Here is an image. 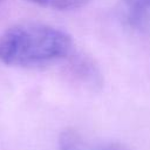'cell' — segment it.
Segmentation results:
<instances>
[{"instance_id": "6da1fadb", "label": "cell", "mask_w": 150, "mask_h": 150, "mask_svg": "<svg viewBox=\"0 0 150 150\" xmlns=\"http://www.w3.org/2000/svg\"><path fill=\"white\" fill-rule=\"evenodd\" d=\"M71 49L68 33L40 22L14 25L0 36V61L8 66H46L67 57Z\"/></svg>"}, {"instance_id": "7a4b0ae2", "label": "cell", "mask_w": 150, "mask_h": 150, "mask_svg": "<svg viewBox=\"0 0 150 150\" xmlns=\"http://www.w3.org/2000/svg\"><path fill=\"white\" fill-rule=\"evenodd\" d=\"M117 14L129 30L150 35V0H120Z\"/></svg>"}, {"instance_id": "3957f363", "label": "cell", "mask_w": 150, "mask_h": 150, "mask_svg": "<svg viewBox=\"0 0 150 150\" xmlns=\"http://www.w3.org/2000/svg\"><path fill=\"white\" fill-rule=\"evenodd\" d=\"M34 5L56 9V11H67V9H75L84 6L90 0H26Z\"/></svg>"}, {"instance_id": "277c9868", "label": "cell", "mask_w": 150, "mask_h": 150, "mask_svg": "<svg viewBox=\"0 0 150 150\" xmlns=\"http://www.w3.org/2000/svg\"><path fill=\"white\" fill-rule=\"evenodd\" d=\"M60 150H91L74 131H66L60 139Z\"/></svg>"}, {"instance_id": "5b68a950", "label": "cell", "mask_w": 150, "mask_h": 150, "mask_svg": "<svg viewBox=\"0 0 150 150\" xmlns=\"http://www.w3.org/2000/svg\"><path fill=\"white\" fill-rule=\"evenodd\" d=\"M91 150H129V149L118 143H105V144L98 145Z\"/></svg>"}]
</instances>
